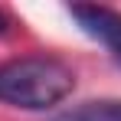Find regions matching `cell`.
I'll return each instance as SVG.
<instances>
[{
    "mask_svg": "<svg viewBox=\"0 0 121 121\" xmlns=\"http://www.w3.org/2000/svg\"><path fill=\"white\" fill-rule=\"evenodd\" d=\"M49 121H121V101L118 98H98V101H82L72 105Z\"/></svg>",
    "mask_w": 121,
    "mask_h": 121,
    "instance_id": "3957f363",
    "label": "cell"
},
{
    "mask_svg": "<svg viewBox=\"0 0 121 121\" xmlns=\"http://www.w3.org/2000/svg\"><path fill=\"white\" fill-rule=\"evenodd\" d=\"M7 30H10V20H7V13H3V10H0V36H3V33H7Z\"/></svg>",
    "mask_w": 121,
    "mask_h": 121,
    "instance_id": "277c9868",
    "label": "cell"
},
{
    "mask_svg": "<svg viewBox=\"0 0 121 121\" xmlns=\"http://www.w3.org/2000/svg\"><path fill=\"white\" fill-rule=\"evenodd\" d=\"M69 13L82 26V33H88L92 39L105 43L121 59V13L118 10H108V7H98V3H72Z\"/></svg>",
    "mask_w": 121,
    "mask_h": 121,
    "instance_id": "7a4b0ae2",
    "label": "cell"
},
{
    "mask_svg": "<svg viewBox=\"0 0 121 121\" xmlns=\"http://www.w3.org/2000/svg\"><path fill=\"white\" fill-rule=\"evenodd\" d=\"M75 88V72L56 56H20L0 65V101L46 111Z\"/></svg>",
    "mask_w": 121,
    "mask_h": 121,
    "instance_id": "6da1fadb",
    "label": "cell"
}]
</instances>
